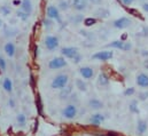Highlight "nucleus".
I'll return each mask as SVG.
<instances>
[{"mask_svg": "<svg viewBox=\"0 0 148 136\" xmlns=\"http://www.w3.org/2000/svg\"><path fill=\"white\" fill-rule=\"evenodd\" d=\"M69 82V77L67 74H58L51 82V87L53 89H62Z\"/></svg>", "mask_w": 148, "mask_h": 136, "instance_id": "nucleus-1", "label": "nucleus"}, {"mask_svg": "<svg viewBox=\"0 0 148 136\" xmlns=\"http://www.w3.org/2000/svg\"><path fill=\"white\" fill-rule=\"evenodd\" d=\"M59 44H60V42H59L58 37L52 35V34L46 35V38H45V40H44V46H45V48H46L47 50H49V52L55 50V49L59 47Z\"/></svg>", "mask_w": 148, "mask_h": 136, "instance_id": "nucleus-2", "label": "nucleus"}, {"mask_svg": "<svg viewBox=\"0 0 148 136\" xmlns=\"http://www.w3.org/2000/svg\"><path fill=\"white\" fill-rule=\"evenodd\" d=\"M46 15L48 18L53 20V21H56L58 23H61V15H60V9L56 7V6H48L47 9H46Z\"/></svg>", "mask_w": 148, "mask_h": 136, "instance_id": "nucleus-3", "label": "nucleus"}, {"mask_svg": "<svg viewBox=\"0 0 148 136\" xmlns=\"http://www.w3.org/2000/svg\"><path fill=\"white\" fill-rule=\"evenodd\" d=\"M108 47L111 48H116V49H121V50H124V52H127L132 48V45L130 41H123V40H115V41H111L110 44L107 45Z\"/></svg>", "mask_w": 148, "mask_h": 136, "instance_id": "nucleus-4", "label": "nucleus"}, {"mask_svg": "<svg viewBox=\"0 0 148 136\" xmlns=\"http://www.w3.org/2000/svg\"><path fill=\"white\" fill-rule=\"evenodd\" d=\"M64 67H67V61L62 56L54 57L48 63V68L51 69V70H59V69H62L64 68Z\"/></svg>", "mask_w": 148, "mask_h": 136, "instance_id": "nucleus-5", "label": "nucleus"}, {"mask_svg": "<svg viewBox=\"0 0 148 136\" xmlns=\"http://www.w3.org/2000/svg\"><path fill=\"white\" fill-rule=\"evenodd\" d=\"M131 24H132V20L129 18V17H126V16H122V17H119V18L115 20L114 23H112L114 28L119 29V30L126 29V28H129Z\"/></svg>", "mask_w": 148, "mask_h": 136, "instance_id": "nucleus-6", "label": "nucleus"}, {"mask_svg": "<svg viewBox=\"0 0 148 136\" xmlns=\"http://www.w3.org/2000/svg\"><path fill=\"white\" fill-rule=\"evenodd\" d=\"M112 56H114V52H111V50H100V52H97L95 54H93L92 58L97 60V61L106 62V61H109L110 58H112Z\"/></svg>", "mask_w": 148, "mask_h": 136, "instance_id": "nucleus-7", "label": "nucleus"}, {"mask_svg": "<svg viewBox=\"0 0 148 136\" xmlns=\"http://www.w3.org/2000/svg\"><path fill=\"white\" fill-rule=\"evenodd\" d=\"M77 106L75 104H68L63 110H62V116L67 119H74L75 117L77 116Z\"/></svg>", "mask_w": 148, "mask_h": 136, "instance_id": "nucleus-8", "label": "nucleus"}, {"mask_svg": "<svg viewBox=\"0 0 148 136\" xmlns=\"http://www.w3.org/2000/svg\"><path fill=\"white\" fill-rule=\"evenodd\" d=\"M61 54L63 57L66 58H70V60H74L75 57L79 54L78 49L76 47H63L61 49Z\"/></svg>", "mask_w": 148, "mask_h": 136, "instance_id": "nucleus-9", "label": "nucleus"}, {"mask_svg": "<svg viewBox=\"0 0 148 136\" xmlns=\"http://www.w3.org/2000/svg\"><path fill=\"white\" fill-rule=\"evenodd\" d=\"M90 124L93 125V126H99L101 125L103 121H105V116L101 114V113H94L90 117Z\"/></svg>", "mask_w": 148, "mask_h": 136, "instance_id": "nucleus-10", "label": "nucleus"}, {"mask_svg": "<svg viewBox=\"0 0 148 136\" xmlns=\"http://www.w3.org/2000/svg\"><path fill=\"white\" fill-rule=\"evenodd\" d=\"M136 82L141 88H148V75L146 73H139L137 75Z\"/></svg>", "mask_w": 148, "mask_h": 136, "instance_id": "nucleus-11", "label": "nucleus"}, {"mask_svg": "<svg viewBox=\"0 0 148 136\" xmlns=\"http://www.w3.org/2000/svg\"><path fill=\"white\" fill-rule=\"evenodd\" d=\"M3 52L8 57H13L15 55V52H16V47H15L14 42H12V41L6 42V45L3 46Z\"/></svg>", "mask_w": 148, "mask_h": 136, "instance_id": "nucleus-12", "label": "nucleus"}, {"mask_svg": "<svg viewBox=\"0 0 148 136\" xmlns=\"http://www.w3.org/2000/svg\"><path fill=\"white\" fill-rule=\"evenodd\" d=\"M20 6H21V10H23V12H25L27 14L31 15V13H32V10H34L31 0H22Z\"/></svg>", "mask_w": 148, "mask_h": 136, "instance_id": "nucleus-13", "label": "nucleus"}, {"mask_svg": "<svg viewBox=\"0 0 148 136\" xmlns=\"http://www.w3.org/2000/svg\"><path fill=\"white\" fill-rule=\"evenodd\" d=\"M87 3H88V0H74L73 1V7H74V9H76V10L82 12V10H85L86 9Z\"/></svg>", "mask_w": 148, "mask_h": 136, "instance_id": "nucleus-14", "label": "nucleus"}, {"mask_svg": "<svg viewBox=\"0 0 148 136\" xmlns=\"http://www.w3.org/2000/svg\"><path fill=\"white\" fill-rule=\"evenodd\" d=\"M79 73L84 79H91L94 74V71L90 67H83V68L79 69Z\"/></svg>", "mask_w": 148, "mask_h": 136, "instance_id": "nucleus-15", "label": "nucleus"}, {"mask_svg": "<svg viewBox=\"0 0 148 136\" xmlns=\"http://www.w3.org/2000/svg\"><path fill=\"white\" fill-rule=\"evenodd\" d=\"M88 105H90L91 109H94V110H100V109L103 107V103L98 99H91L88 101Z\"/></svg>", "mask_w": 148, "mask_h": 136, "instance_id": "nucleus-16", "label": "nucleus"}, {"mask_svg": "<svg viewBox=\"0 0 148 136\" xmlns=\"http://www.w3.org/2000/svg\"><path fill=\"white\" fill-rule=\"evenodd\" d=\"M109 84V78L106 73H100L99 77H98V85L101 86V87H105V86H108Z\"/></svg>", "mask_w": 148, "mask_h": 136, "instance_id": "nucleus-17", "label": "nucleus"}, {"mask_svg": "<svg viewBox=\"0 0 148 136\" xmlns=\"http://www.w3.org/2000/svg\"><path fill=\"white\" fill-rule=\"evenodd\" d=\"M147 131V122L145 120H139L137 125V133L139 135H144Z\"/></svg>", "mask_w": 148, "mask_h": 136, "instance_id": "nucleus-18", "label": "nucleus"}, {"mask_svg": "<svg viewBox=\"0 0 148 136\" xmlns=\"http://www.w3.org/2000/svg\"><path fill=\"white\" fill-rule=\"evenodd\" d=\"M2 87H3V89L6 92L12 93L13 92V82H12V80L9 78H5L3 79V82H2Z\"/></svg>", "mask_w": 148, "mask_h": 136, "instance_id": "nucleus-19", "label": "nucleus"}, {"mask_svg": "<svg viewBox=\"0 0 148 136\" xmlns=\"http://www.w3.org/2000/svg\"><path fill=\"white\" fill-rule=\"evenodd\" d=\"M76 87L79 89V90H82V92H86V89H87V86H86V84L82 80V79H76Z\"/></svg>", "mask_w": 148, "mask_h": 136, "instance_id": "nucleus-20", "label": "nucleus"}, {"mask_svg": "<svg viewBox=\"0 0 148 136\" xmlns=\"http://www.w3.org/2000/svg\"><path fill=\"white\" fill-rule=\"evenodd\" d=\"M10 13H12V9L9 8V6L3 5V6L0 7V14H1V15H3V16H8V15H10Z\"/></svg>", "mask_w": 148, "mask_h": 136, "instance_id": "nucleus-21", "label": "nucleus"}, {"mask_svg": "<svg viewBox=\"0 0 148 136\" xmlns=\"http://www.w3.org/2000/svg\"><path fill=\"white\" fill-rule=\"evenodd\" d=\"M69 94H71V88L70 87H64V88H62V92H61V94H60V96H61V99L63 100H66V99H68V95Z\"/></svg>", "mask_w": 148, "mask_h": 136, "instance_id": "nucleus-22", "label": "nucleus"}, {"mask_svg": "<svg viewBox=\"0 0 148 136\" xmlns=\"http://www.w3.org/2000/svg\"><path fill=\"white\" fill-rule=\"evenodd\" d=\"M16 15H17V17L20 18V20H22V21H27L29 17H30V15L29 14H27L25 12H23V10H17V13H16Z\"/></svg>", "mask_w": 148, "mask_h": 136, "instance_id": "nucleus-23", "label": "nucleus"}, {"mask_svg": "<svg viewBox=\"0 0 148 136\" xmlns=\"http://www.w3.org/2000/svg\"><path fill=\"white\" fill-rule=\"evenodd\" d=\"M97 15L105 18V17H108V16H109V12H108L107 9H105V8H99V9L97 10Z\"/></svg>", "mask_w": 148, "mask_h": 136, "instance_id": "nucleus-24", "label": "nucleus"}, {"mask_svg": "<svg viewBox=\"0 0 148 136\" xmlns=\"http://www.w3.org/2000/svg\"><path fill=\"white\" fill-rule=\"evenodd\" d=\"M95 23H97V20H95V18H93V17H87V18H85V20H84V24H85L86 27L94 25Z\"/></svg>", "mask_w": 148, "mask_h": 136, "instance_id": "nucleus-25", "label": "nucleus"}, {"mask_svg": "<svg viewBox=\"0 0 148 136\" xmlns=\"http://www.w3.org/2000/svg\"><path fill=\"white\" fill-rule=\"evenodd\" d=\"M16 119H17V122H18V125H21V126H24V124H25V121H27V117H25L23 113L18 114Z\"/></svg>", "mask_w": 148, "mask_h": 136, "instance_id": "nucleus-26", "label": "nucleus"}, {"mask_svg": "<svg viewBox=\"0 0 148 136\" xmlns=\"http://www.w3.org/2000/svg\"><path fill=\"white\" fill-rule=\"evenodd\" d=\"M42 24H44V27L45 28H52V25H53V20H51V18H45L44 21H42Z\"/></svg>", "mask_w": 148, "mask_h": 136, "instance_id": "nucleus-27", "label": "nucleus"}, {"mask_svg": "<svg viewBox=\"0 0 148 136\" xmlns=\"http://www.w3.org/2000/svg\"><path fill=\"white\" fill-rule=\"evenodd\" d=\"M130 111L131 112H134V113H138L139 112V109L137 106V101H133V102L130 104Z\"/></svg>", "mask_w": 148, "mask_h": 136, "instance_id": "nucleus-28", "label": "nucleus"}, {"mask_svg": "<svg viewBox=\"0 0 148 136\" xmlns=\"http://www.w3.org/2000/svg\"><path fill=\"white\" fill-rule=\"evenodd\" d=\"M134 93H136V89H134L133 87L126 88V89L124 90V95H125V96H132V95H133Z\"/></svg>", "mask_w": 148, "mask_h": 136, "instance_id": "nucleus-29", "label": "nucleus"}, {"mask_svg": "<svg viewBox=\"0 0 148 136\" xmlns=\"http://www.w3.org/2000/svg\"><path fill=\"white\" fill-rule=\"evenodd\" d=\"M138 99L139 101H146L148 99V92H141L138 94Z\"/></svg>", "mask_w": 148, "mask_h": 136, "instance_id": "nucleus-30", "label": "nucleus"}, {"mask_svg": "<svg viewBox=\"0 0 148 136\" xmlns=\"http://www.w3.org/2000/svg\"><path fill=\"white\" fill-rule=\"evenodd\" d=\"M6 67H7V63H6L5 58L0 56V70H1V71H5V70H6Z\"/></svg>", "mask_w": 148, "mask_h": 136, "instance_id": "nucleus-31", "label": "nucleus"}, {"mask_svg": "<svg viewBox=\"0 0 148 136\" xmlns=\"http://www.w3.org/2000/svg\"><path fill=\"white\" fill-rule=\"evenodd\" d=\"M59 9H62V10L68 9V2H67V1H61V2H60V7H59Z\"/></svg>", "mask_w": 148, "mask_h": 136, "instance_id": "nucleus-32", "label": "nucleus"}, {"mask_svg": "<svg viewBox=\"0 0 148 136\" xmlns=\"http://www.w3.org/2000/svg\"><path fill=\"white\" fill-rule=\"evenodd\" d=\"M124 6H131L133 2H134V0H119Z\"/></svg>", "mask_w": 148, "mask_h": 136, "instance_id": "nucleus-33", "label": "nucleus"}, {"mask_svg": "<svg viewBox=\"0 0 148 136\" xmlns=\"http://www.w3.org/2000/svg\"><path fill=\"white\" fill-rule=\"evenodd\" d=\"M80 61H82V55H80V54H78V55L74 58V62L76 63V64H78Z\"/></svg>", "mask_w": 148, "mask_h": 136, "instance_id": "nucleus-34", "label": "nucleus"}, {"mask_svg": "<svg viewBox=\"0 0 148 136\" xmlns=\"http://www.w3.org/2000/svg\"><path fill=\"white\" fill-rule=\"evenodd\" d=\"M8 104H9L10 107H15V103H14V100H13V99H10V100L8 101Z\"/></svg>", "mask_w": 148, "mask_h": 136, "instance_id": "nucleus-35", "label": "nucleus"}, {"mask_svg": "<svg viewBox=\"0 0 148 136\" xmlns=\"http://www.w3.org/2000/svg\"><path fill=\"white\" fill-rule=\"evenodd\" d=\"M143 9H144L146 13H148V2H145V3H143Z\"/></svg>", "mask_w": 148, "mask_h": 136, "instance_id": "nucleus-36", "label": "nucleus"}, {"mask_svg": "<svg viewBox=\"0 0 148 136\" xmlns=\"http://www.w3.org/2000/svg\"><path fill=\"white\" fill-rule=\"evenodd\" d=\"M88 1H91L92 3H95V5H98V3H100L102 0H88Z\"/></svg>", "mask_w": 148, "mask_h": 136, "instance_id": "nucleus-37", "label": "nucleus"}, {"mask_svg": "<svg viewBox=\"0 0 148 136\" xmlns=\"http://www.w3.org/2000/svg\"><path fill=\"white\" fill-rule=\"evenodd\" d=\"M144 67H145L146 69H148V60H147V61H145V63H144Z\"/></svg>", "mask_w": 148, "mask_h": 136, "instance_id": "nucleus-38", "label": "nucleus"}, {"mask_svg": "<svg viewBox=\"0 0 148 136\" xmlns=\"http://www.w3.org/2000/svg\"><path fill=\"white\" fill-rule=\"evenodd\" d=\"M1 27H2V21L0 20V28H1Z\"/></svg>", "mask_w": 148, "mask_h": 136, "instance_id": "nucleus-39", "label": "nucleus"}, {"mask_svg": "<svg viewBox=\"0 0 148 136\" xmlns=\"http://www.w3.org/2000/svg\"><path fill=\"white\" fill-rule=\"evenodd\" d=\"M99 136H103V135H99Z\"/></svg>", "mask_w": 148, "mask_h": 136, "instance_id": "nucleus-40", "label": "nucleus"}]
</instances>
